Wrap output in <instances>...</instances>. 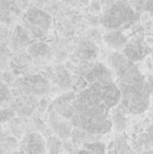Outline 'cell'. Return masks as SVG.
Here are the masks:
<instances>
[{"instance_id": "cell-1", "label": "cell", "mask_w": 153, "mask_h": 154, "mask_svg": "<svg viewBox=\"0 0 153 154\" xmlns=\"http://www.w3.org/2000/svg\"><path fill=\"white\" fill-rule=\"evenodd\" d=\"M110 64L115 83L122 93L118 110L123 113L141 114L149 108L150 89L139 69L123 54H112Z\"/></svg>"}, {"instance_id": "cell-2", "label": "cell", "mask_w": 153, "mask_h": 154, "mask_svg": "<svg viewBox=\"0 0 153 154\" xmlns=\"http://www.w3.org/2000/svg\"><path fill=\"white\" fill-rule=\"evenodd\" d=\"M110 109L96 90L88 86L77 94L75 102V113L72 124L94 135L106 134L112 129L113 123L109 118Z\"/></svg>"}, {"instance_id": "cell-3", "label": "cell", "mask_w": 153, "mask_h": 154, "mask_svg": "<svg viewBox=\"0 0 153 154\" xmlns=\"http://www.w3.org/2000/svg\"><path fill=\"white\" fill-rule=\"evenodd\" d=\"M136 20V13L128 1L118 0L110 4L101 18V24L110 31H122Z\"/></svg>"}, {"instance_id": "cell-4", "label": "cell", "mask_w": 153, "mask_h": 154, "mask_svg": "<svg viewBox=\"0 0 153 154\" xmlns=\"http://www.w3.org/2000/svg\"><path fill=\"white\" fill-rule=\"evenodd\" d=\"M19 93L26 97H41L48 92L49 83L42 75H27L20 79L16 83Z\"/></svg>"}, {"instance_id": "cell-5", "label": "cell", "mask_w": 153, "mask_h": 154, "mask_svg": "<svg viewBox=\"0 0 153 154\" xmlns=\"http://www.w3.org/2000/svg\"><path fill=\"white\" fill-rule=\"evenodd\" d=\"M88 86H91L96 90L99 97L104 101V103L109 108L118 106L122 99V93L115 80H100Z\"/></svg>"}, {"instance_id": "cell-6", "label": "cell", "mask_w": 153, "mask_h": 154, "mask_svg": "<svg viewBox=\"0 0 153 154\" xmlns=\"http://www.w3.org/2000/svg\"><path fill=\"white\" fill-rule=\"evenodd\" d=\"M46 140L38 132H29L21 140L19 154H46Z\"/></svg>"}, {"instance_id": "cell-7", "label": "cell", "mask_w": 153, "mask_h": 154, "mask_svg": "<svg viewBox=\"0 0 153 154\" xmlns=\"http://www.w3.org/2000/svg\"><path fill=\"white\" fill-rule=\"evenodd\" d=\"M77 92L67 91L58 97L53 103V110L63 118L72 121L75 113V102L77 99Z\"/></svg>"}, {"instance_id": "cell-8", "label": "cell", "mask_w": 153, "mask_h": 154, "mask_svg": "<svg viewBox=\"0 0 153 154\" xmlns=\"http://www.w3.org/2000/svg\"><path fill=\"white\" fill-rule=\"evenodd\" d=\"M122 54L131 62L135 63L144 60L148 55L152 54V51L150 46L145 41L141 40V39H136V40H132L131 42H128V44L122 51Z\"/></svg>"}, {"instance_id": "cell-9", "label": "cell", "mask_w": 153, "mask_h": 154, "mask_svg": "<svg viewBox=\"0 0 153 154\" xmlns=\"http://www.w3.org/2000/svg\"><path fill=\"white\" fill-rule=\"evenodd\" d=\"M24 19L32 26L38 27L43 32L48 31L49 27L51 26V22H53L50 15L37 8H29L24 14Z\"/></svg>"}, {"instance_id": "cell-10", "label": "cell", "mask_w": 153, "mask_h": 154, "mask_svg": "<svg viewBox=\"0 0 153 154\" xmlns=\"http://www.w3.org/2000/svg\"><path fill=\"white\" fill-rule=\"evenodd\" d=\"M49 126L54 132L61 138H68L72 136V130L75 128L69 120L63 118L54 110H51L49 114Z\"/></svg>"}, {"instance_id": "cell-11", "label": "cell", "mask_w": 153, "mask_h": 154, "mask_svg": "<svg viewBox=\"0 0 153 154\" xmlns=\"http://www.w3.org/2000/svg\"><path fill=\"white\" fill-rule=\"evenodd\" d=\"M31 38L27 34L26 29H24L20 25H17L13 32L12 38H11L10 47L13 51H17L22 47H29L32 44Z\"/></svg>"}, {"instance_id": "cell-12", "label": "cell", "mask_w": 153, "mask_h": 154, "mask_svg": "<svg viewBox=\"0 0 153 154\" xmlns=\"http://www.w3.org/2000/svg\"><path fill=\"white\" fill-rule=\"evenodd\" d=\"M78 56L81 58L83 61L92 62L96 60L99 56V47L96 44L91 40H82L80 44L78 45Z\"/></svg>"}, {"instance_id": "cell-13", "label": "cell", "mask_w": 153, "mask_h": 154, "mask_svg": "<svg viewBox=\"0 0 153 154\" xmlns=\"http://www.w3.org/2000/svg\"><path fill=\"white\" fill-rule=\"evenodd\" d=\"M103 40L109 47L116 51H123L128 44V39L122 31H109L103 36Z\"/></svg>"}, {"instance_id": "cell-14", "label": "cell", "mask_w": 153, "mask_h": 154, "mask_svg": "<svg viewBox=\"0 0 153 154\" xmlns=\"http://www.w3.org/2000/svg\"><path fill=\"white\" fill-rule=\"evenodd\" d=\"M37 106V100L33 97H20L15 102L14 110L21 116H29L33 113L34 109Z\"/></svg>"}, {"instance_id": "cell-15", "label": "cell", "mask_w": 153, "mask_h": 154, "mask_svg": "<svg viewBox=\"0 0 153 154\" xmlns=\"http://www.w3.org/2000/svg\"><path fill=\"white\" fill-rule=\"evenodd\" d=\"M55 77L56 83L62 90L68 91L70 88L74 87V78L63 66H58L56 68Z\"/></svg>"}, {"instance_id": "cell-16", "label": "cell", "mask_w": 153, "mask_h": 154, "mask_svg": "<svg viewBox=\"0 0 153 154\" xmlns=\"http://www.w3.org/2000/svg\"><path fill=\"white\" fill-rule=\"evenodd\" d=\"M27 54L31 58L40 59V58H44L50 54V47L48 46V44L42 42V41L33 42L27 47Z\"/></svg>"}, {"instance_id": "cell-17", "label": "cell", "mask_w": 153, "mask_h": 154, "mask_svg": "<svg viewBox=\"0 0 153 154\" xmlns=\"http://www.w3.org/2000/svg\"><path fill=\"white\" fill-rule=\"evenodd\" d=\"M98 136L101 135H94V134L88 133V132L84 131V130L80 129V128H74L72 133V138L74 144L82 145L83 146L86 143H91V142H96Z\"/></svg>"}, {"instance_id": "cell-18", "label": "cell", "mask_w": 153, "mask_h": 154, "mask_svg": "<svg viewBox=\"0 0 153 154\" xmlns=\"http://www.w3.org/2000/svg\"><path fill=\"white\" fill-rule=\"evenodd\" d=\"M76 154H106V146L100 140L86 143Z\"/></svg>"}, {"instance_id": "cell-19", "label": "cell", "mask_w": 153, "mask_h": 154, "mask_svg": "<svg viewBox=\"0 0 153 154\" xmlns=\"http://www.w3.org/2000/svg\"><path fill=\"white\" fill-rule=\"evenodd\" d=\"M46 144L48 154H58L60 152V150H61L62 143L57 136H49Z\"/></svg>"}, {"instance_id": "cell-20", "label": "cell", "mask_w": 153, "mask_h": 154, "mask_svg": "<svg viewBox=\"0 0 153 154\" xmlns=\"http://www.w3.org/2000/svg\"><path fill=\"white\" fill-rule=\"evenodd\" d=\"M112 123H113V125L116 126V129H118V130H123V129H124L125 125H126V120H125V118L123 116V112L122 111H120V110H118V112H116L115 116H113Z\"/></svg>"}, {"instance_id": "cell-21", "label": "cell", "mask_w": 153, "mask_h": 154, "mask_svg": "<svg viewBox=\"0 0 153 154\" xmlns=\"http://www.w3.org/2000/svg\"><path fill=\"white\" fill-rule=\"evenodd\" d=\"M12 97V92L8 89V87L6 85H4L3 83L1 84V102L4 103L5 101H10Z\"/></svg>"}, {"instance_id": "cell-22", "label": "cell", "mask_w": 153, "mask_h": 154, "mask_svg": "<svg viewBox=\"0 0 153 154\" xmlns=\"http://www.w3.org/2000/svg\"><path fill=\"white\" fill-rule=\"evenodd\" d=\"M129 2L131 6L134 8L135 11L137 12H141V11H144V5L147 2V0H127Z\"/></svg>"}, {"instance_id": "cell-23", "label": "cell", "mask_w": 153, "mask_h": 154, "mask_svg": "<svg viewBox=\"0 0 153 154\" xmlns=\"http://www.w3.org/2000/svg\"><path fill=\"white\" fill-rule=\"evenodd\" d=\"M14 116H15V112H14V110H13V109L2 110V112H1L2 122H5V121L10 120V119H12Z\"/></svg>"}, {"instance_id": "cell-24", "label": "cell", "mask_w": 153, "mask_h": 154, "mask_svg": "<svg viewBox=\"0 0 153 154\" xmlns=\"http://www.w3.org/2000/svg\"><path fill=\"white\" fill-rule=\"evenodd\" d=\"M144 11L153 15V0H147V2L144 5Z\"/></svg>"}, {"instance_id": "cell-25", "label": "cell", "mask_w": 153, "mask_h": 154, "mask_svg": "<svg viewBox=\"0 0 153 154\" xmlns=\"http://www.w3.org/2000/svg\"><path fill=\"white\" fill-rule=\"evenodd\" d=\"M147 82H148V85H149L150 93H151V95L153 97V75H150V77L148 78Z\"/></svg>"}, {"instance_id": "cell-26", "label": "cell", "mask_w": 153, "mask_h": 154, "mask_svg": "<svg viewBox=\"0 0 153 154\" xmlns=\"http://www.w3.org/2000/svg\"><path fill=\"white\" fill-rule=\"evenodd\" d=\"M144 154H153V152H152V151H148V152H145Z\"/></svg>"}, {"instance_id": "cell-27", "label": "cell", "mask_w": 153, "mask_h": 154, "mask_svg": "<svg viewBox=\"0 0 153 154\" xmlns=\"http://www.w3.org/2000/svg\"><path fill=\"white\" fill-rule=\"evenodd\" d=\"M151 56H152V61H153V51H152V54H151Z\"/></svg>"}, {"instance_id": "cell-28", "label": "cell", "mask_w": 153, "mask_h": 154, "mask_svg": "<svg viewBox=\"0 0 153 154\" xmlns=\"http://www.w3.org/2000/svg\"><path fill=\"white\" fill-rule=\"evenodd\" d=\"M22 1H27V0H22Z\"/></svg>"}]
</instances>
